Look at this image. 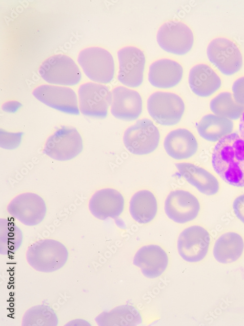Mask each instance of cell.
Returning a JSON list of instances; mask_svg holds the SVG:
<instances>
[{
    "label": "cell",
    "instance_id": "cell-1",
    "mask_svg": "<svg viewBox=\"0 0 244 326\" xmlns=\"http://www.w3.org/2000/svg\"><path fill=\"white\" fill-rule=\"evenodd\" d=\"M212 168L228 185L244 188V140L233 132L216 143L211 155Z\"/></svg>",
    "mask_w": 244,
    "mask_h": 326
},
{
    "label": "cell",
    "instance_id": "cell-2",
    "mask_svg": "<svg viewBox=\"0 0 244 326\" xmlns=\"http://www.w3.org/2000/svg\"><path fill=\"white\" fill-rule=\"evenodd\" d=\"M210 230L205 226L195 224L183 229L179 233L177 249L180 257L185 262L199 263L208 256L213 245Z\"/></svg>",
    "mask_w": 244,
    "mask_h": 326
},
{
    "label": "cell",
    "instance_id": "cell-3",
    "mask_svg": "<svg viewBox=\"0 0 244 326\" xmlns=\"http://www.w3.org/2000/svg\"><path fill=\"white\" fill-rule=\"evenodd\" d=\"M69 252L65 246L57 240L44 239L32 244L26 252L28 263L37 271L52 272L62 268Z\"/></svg>",
    "mask_w": 244,
    "mask_h": 326
},
{
    "label": "cell",
    "instance_id": "cell-4",
    "mask_svg": "<svg viewBox=\"0 0 244 326\" xmlns=\"http://www.w3.org/2000/svg\"><path fill=\"white\" fill-rule=\"evenodd\" d=\"M210 63L222 75L232 76L239 73L244 64V58L238 45L224 37L213 38L206 48Z\"/></svg>",
    "mask_w": 244,
    "mask_h": 326
},
{
    "label": "cell",
    "instance_id": "cell-5",
    "mask_svg": "<svg viewBox=\"0 0 244 326\" xmlns=\"http://www.w3.org/2000/svg\"><path fill=\"white\" fill-rule=\"evenodd\" d=\"M78 62L85 76L95 82L106 84L114 78L115 61L112 54L100 47H90L79 54Z\"/></svg>",
    "mask_w": 244,
    "mask_h": 326
},
{
    "label": "cell",
    "instance_id": "cell-6",
    "mask_svg": "<svg viewBox=\"0 0 244 326\" xmlns=\"http://www.w3.org/2000/svg\"><path fill=\"white\" fill-rule=\"evenodd\" d=\"M147 109L150 117L157 124L171 126L180 122L185 105L183 98L175 93L157 91L148 97Z\"/></svg>",
    "mask_w": 244,
    "mask_h": 326
},
{
    "label": "cell",
    "instance_id": "cell-7",
    "mask_svg": "<svg viewBox=\"0 0 244 326\" xmlns=\"http://www.w3.org/2000/svg\"><path fill=\"white\" fill-rule=\"evenodd\" d=\"M202 209L201 201L193 192L183 189L171 191L164 201V211L173 222L185 224L194 221Z\"/></svg>",
    "mask_w": 244,
    "mask_h": 326
},
{
    "label": "cell",
    "instance_id": "cell-8",
    "mask_svg": "<svg viewBox=\"0 0 244 326\" xmlns=\"http://www.w3.org/2000/svg\"><path fill=\"white\" fill-rule=\"evenodd\" d=\"M158 127L149 119L137 120L125 131L123 143L126 150L136 155L149 154L158 148L160 142Z\"/></svg>",
    "mask_w": 244,
    "mask_h": 326
},
{
    "label": "cell",
    "instance_id": "cell-9",
    "mask_svg": "<svg viewBox=\"0 0 244 326\" xmlns=\"http://www.w3.org/2000/svg\"><path fill=\"white\" fill-rule=\"evenodd\" d=\"M39 74L48 83L73 86L81 81V71L75 61L64 54H57L46 59L41 65Z\"/></svg>",
    "mask_w": 244,
    "mask_h": 326
},
{
    "label": "cell",
    "instance_id": "cell-10",
    "mask_svg": "<svg viewBox=\"0 0 244 326\" xmlns=\"http://www.w3.org/2000/svg\"><path fill=\"white\" fill-rule=\"evenodd\" d=\"M83 140L75 128L62 126L47 138L43 153L58 161H68L77 157L83 150Z\"/></svg>",
    "mask_w": 244,
    "mask_h": 326
},
{
    "label": "cell",
    "instance_id": "cell-11",
    "mask_svg": "<svg viewBox=\"0 0 244 326\" xmlns=\"http://www.w3.org/2000/svg\"><path fill=\"white\" fill-rule=\"evenodd\" d=\"M157 43L164 51L176 56H183L192 49L194 37L191 28L179 21H168L159 28Z\"/></svg>",
    "mask_w": 244,
    "mask_h": 326
},
{
    "label": "cell",
    "instance_id": "cell-12",
    "mask_svg": "<svg viewBox=\"0 0 244 326\" xmlns=\"http://www.w3.org/2000/svg\"><path fill=\"white\" fill-rule=\"evenodd\" d=\"M80 109L85 116L105 118L111 107L112 95L109 88L102 84L87 82L78 90Z\"/></svg>",
    "mask_w": 244,
    "mask_h": 326
},
{
    "label": "cell",
    "instance_id": "cell-13",
    "mask_svg": "<svg viewBox=\"0 0 244 326\" xmlns=\"http://www.w3.org/2000/svg\"><path fill=\"white\" fill-rule=\"evenodd\" d=\"M117 58L119 81L128 88L140 86L143 81L146 64L142 51L136 46H125L118 51Z\"/></svg>",
    "mask_w": 244,
    "mask_h": 326
},
{
    "label": "cell",
    "instance_id": "cell-14",
    "mask_svg": "<svg viewBox=\"0 0 244 326\" xmlns=\"http://www.w3.org/2000/svg\"><path fill=\"white\" fill-rule=\"evenodd\" d=\"M8 213L24 225L34 226L44 219L47 208L45 201L39 195L31 192L14 197L7 206Z\"/></svg>",
    "mask_w": 244,
    "mask_h": 326
},
{
    "label": "cell",
    "instance_id": "cell-15",
    "mask_svg": "<svg viewBox=\"0 0 244 326\" xmlns=\"http://www.w3.org/2000/svg\"><path fill=\"white\" fill-rule=\"evenodd\" d=\"M33 95L53 109L67 114H80L77 94L70 88L43 84L36 88Z\"/></svg>",
    "mask_w": 244,
    "mask_h": 326
},
{
    "label": "cell",
    "instance_id": "cell-16",
    "mask_svg": "<svg viewBox=\"0 0 244 326\" xmlns=\"http://www.w3.org/2000/svg\"><path fill=\"white\" fill-rule=\"evenodd\" d=\"M126 201L123 193L113 188H105L96 192L89 201V209L97 219L105 220L120 217L125 209Z\"/></svg>",
    "mask_w": 244,
    "mask_h": 326
},
{
    "label": "cell",
    "instance_id": "cell-17",
    "mask_svg": "<svg viewBox=\"0 0 244 326\" xmlns=\"http://www.w3.org/2000/svg\"><path fill=\"white\" fill-rule=\"evenodd\" d=\"M175 167L182 177L203 195L214 196L220 192V180L207 169L190 162H178Z\"/></svg>",
    "mask_w": 244,
    "mask_h": 326
},
{
    "label": "cell",
    "instance_id": "cell-18",
    "mask_svg": "<svg viewBox=\"0 0 244 326\" xmlns=\"http://www.w3.org/2000/svg\"><path fill=\"white\" fill-rule=\"evenodd\" d=\"M166 250L158 244H150L140 248L133 258V264L146 278H157L163 274L169 264Z\"/></svg>",
    "mask_w": 244,
    "mask_h": 326
},
{
    "label": "cell",
    "instance_id": "cell-19",
    "mask_svg": "<svg viewBox=\"0 0 244 326\" xmlns=\"http://www.w3.org/2000/svg\"><path fill=\"white\" fill-rule=\"evenodd\" d=\"M212 252L214 258L220 264L237 263L244 256V236L236 230H225L214 240Z\"/></svg>",
    "mask_w": 244,
    "mask_h": 326
},
{
    "label": "cell",
    "instance_id": "cell-20",
    "mask_svg": "<svg viewBox=\"0 0 244 326\" xmlns=\"http://www.w3.org/2000/svg\"><path fill=\"white\" fill-rule=\"evenodd\" d=\"M112 95L110 112L115 118L131 121L141 116L142 112L143 101L138 91L119 86L113 89Z\"/></svg>",
    "mask_w": 244,
    "mask_h": 326
},
{
    "label": "cell",
    "instance_id": "cell-21",
    "mask_svg": "<svg viewBox=\"0 0 244 326\" xmlns=\"http://www.w3.org/2000/svg\"><path fill=\"white\" fill-rule=\"evenodd\" d=\"M188 81L191 92L202 98L212 96L222 86L220 75L210 65L205 63H198L191 67Z\"/></svg>",
    "mask_w": 244,
    "mask_h": 326
},
{
    "label": "cell",
    "instance_id": "cell-22",
    "mask_svg": "<svg viewBox=\"0 0 244 326\" xmlns=\"http://www.w3.org/2000/svg\"><path fill=\"white\" fill-rule=\"evenodd\" d=\"M163 148L171 158L184 161L193 157L199 149L198 140L190 130L183 128L169 132L163 140Z\"/></svg>",
    "mask_w": 244,
    "mask_h": 326
},
{
    "label": "cell",
    "instance_id": "cell-23",
    "mask_svg": "<svg viewBox=\"0 0 244 326\" xmlns=\"http://www.w3.org/2000/svg\"><path fill=\"white\" fill-rule=\"evenodd\" d=\"M183 69L178 61L167 58L159 59L149 66L148 80L153 87L169 89L177 86L182 80Z\"/></svg>",
    "mask_w": 244,
    "mask_h": 326
},
{
    "label": "cell",
    "instance_id": "cell-24",
    "mask_svg": "<svg viewBox=\"0 0 244 326\" xmlns=\"http://www.w3.org/2000/svg\"><path fill=\"white\" fill-rule=\"evenodd\" d=\"M159 202L155 193L147 189L136 191L131 196L128 205L132 219L140 224H147L156 217Z\"/></svg>",
    "mask_w": 244,
    "mask_h": 326
},
{
    "label": "cell",
    "instance_id": "cell-25",
    "mask_svg": "<svg viewBox=\"0 0 244 326\" xmlns=\"http://www.w3.org/2000/svg\"><path fill=\"white\" fill-rule=\"evenodd\" d=\"M234 129L233 120L213 114L203 115L196 124L199 135L210 142H218L233 133Z\"/></svg>",
    "mask_w": 244,
    "mask_h": 326
},
{
    "label": "cell",
    "instance_id": "cell-26",
    "mask_svg": "<svg viewBox=\"0 0 244 326\" xmlns=\"http://www.w3.org/2000/svg\"><path fill=\"white\" fill-rule=\"evenodd\" d=\"M96 321L100 326H137L142 322V315L134 306L122 305L99 315Z\"/></svg>",
    "mask_w": 244,
    "mask_h": 326
},
{
    "label": "cell",
    "instance_id": "cell-27",
    "mask_svg": "<svg viewBox=\"0 0 244 326\" xmlns=\"http://www.w3.org/2000/svg\"><path fill=\"white\" fill-rule=\"evenodd\" d=\"M209 109L213 114L231 120H237L244 111V106L235 101L231 92L223 91L211 99Z\"/></svg>",
    "mask_w": 244,
    "mask_h": 326
},
{
    "label": "cell",
    "instance_id": "cell-28",
    "mask_svg": "<svg viewBox=\"0 0 244 326\" xmlns=\"http://www.w3.org/2000/svg\"><path fill=\"white\" fill-rule=\"evenodd\" d=\"M22 232L14 222L7 219H0V253L7 254L16 251L21 246Z\"/></svg>",
    "mask_w": 244,
    "mask_h": 326
},
{
    "label": "cell",
    "instance_id": "cell-29",
    "mask_svg": "<svg viewBox=\"0 0 244 326\" xmlns=\"http://www.w3.org/2000/svg\"><path fill=\"white\" fill-rule=\"evenodd\" d=\"M57 315L52 308L46 305L32 307L24 314L22 318L24 326H57Z\"/></svg>",
    "mask_w": 244,
    "mask_h": 326
},
{
    "label": "cell",
    "instance_id": "cell-30",
    "mask_svg": "<svg viewBox=\"0 0 244 326\" xmlns=\"http://www.w3.org/2000/svg\"><path fill=\"white\" fill-rule=\"evenodd\" d=\"M231 92L235 101L244 106V75L234 80L231 86Z\"/></svg>",
    "mask_w": 244,
    "mask_h": 326
},
{
    "label": "cell",
    "instance_id": "cell-31",
    "mask_svg": "<svg viewBox=\"0 0 244 326\" xmlns=\"http://www.w3.org/2000/svg\"><path fill=\"white\" fill-rule=\"evenodd\" d=\"M232 210L235 216L244 225V192L234 197L232 203Z\"/></svg>",
    "mask_w": 244,
    "mask_h": 326
},
{
    "label": "cell",
    "instance_id": "cell-32",
    "mask_svg": "<svg viewBox=\"0 0 244 326\" xmlns=\"http://www.w3.org/2000/svg\"><path fill=\"white\" fill-rule=\"evenodd\" d=\"M238 131L240 135L244 140V111L240 118Z\"/></svg>",
    "mask_w": 244,
    "mask_h": 326
}]
</instances>
